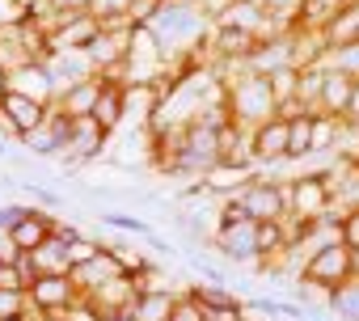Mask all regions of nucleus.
<instances>
[{
  "instance_id": "1",
  "label": "nucleus",
  "mask_w": 359,
  "mask_h": 321,
  "mask_svg": "<svg viewBox=\"0 0 359 321\" xmlns=\"http://www.w3.org/2000/svg\"><path fill=\"white\" fill-rule=\"evenodd\" d=\"M224 102H229L233 123L245 127V131H254V127H262L266 118L279 114V97H275V89H271V76L250 72V68H245L241 76L224 81Z\"/></svg>"
},
{
  "instance_id": "2",
  "label": "nucleus",
  "mask_w": 359,
  "mask_h": 321,
  "mask_svg": "<svg viewBox=\"0 0 359 321\" xmlns=\"http://www.w3.org/2000/svg\"><path fill=\"white\" fill-rule=\"evenodd\" d=\"M338 203H334V186H330V170H317V174H292L287 178V220H321L330 216Z\"/></svg>"
},
{
  "instance_id": "3",
  "label": "nucleus",
  "mask_w": 359,
  "mask_h": 321,
  "mask_svg": "<svg viewBox=\"0 0 359 321\" xmlns=\"http://www.w3.org/2000/svg\"><path fill=\"white\" fill-rule=\"evenodd\" d=\"M237 207H241V216L245 220H254V224H271V220H287V182H275V178H254L237 199H233Z\"/></svg>"
},
{
  "instance_id": "4",
  "label": "nucleus",
  "mask_w": 359,
  "mask_h": 321,
  "mask_svg": "<svg viewBox=\"0 0 359 321\" xmlns=\"http://www.w3.org/2000/svg\"><path fill=\"white\" fill-rule=\"evenodd\" d=\"M300 279H304V283H313V287H321V292L342 287V283L351 279V250H346L342 241H330V245L313 250V254L304 258Z\"/></svg>"
},
{
  "instance_id": "5",
  "label": "nucleus",
  "mask_w": 359,
  "mask_h": 321,
  "mask_svg": "<svg viewBox=\"0 0 359 321\" xmlns=\"http://www.w3.org/2000/svg\"><path fill=\"white\" fill-rule=\"evenodd\" d=\"M212 250L224 258V262H237V266H254L258 271V224L254 220H224L212 237Z\"/></svg>"
},
{
  "instance_id": "6",
  "label": "nucleus",
  "mask_w": 359,
  "mask_h": 321,
  "mask_svg": "<svg viewBox=\"0 0 359 321\" xmlns=\"http://www.w3.org/2000/svg\"><path fill=\"white\" fill-rule=\"evenodd\" d=\"M30 304H34V317H72V308L81 304V292L68 275H43L30 283Z\"/></svg>"
},
{
  "instance_id": "7",
  "label": "nucleus",
  "mask_w": 359,
  "mask_h": 321,
  "mask_svg": "<svg viewBox=\"0 0 359 321\" xmlns=\"http://www.w3.org/2000/svg\"><path fill=\"white\" fill-rule=\"evenodd\" d=\"M250 152L258 170H283L287 165V118H266L250 131Z\"/></svg>"
},
{
  "instance_id": "8",
  "label": "nucleus",
  "mask_w": 359,
  "mask_h": 321,
  "mask_svg": "<svg viewBox=\"0 0 359 321\" xmlns=\"http://www.w3.org/2000/svg\"><path fill=\"white\" fill-rule=\"evenodd\" d=\"M9 89L22 93V97H30V102H43V106H55L60 102V85H55L51 68L47 64H34V60L9 68Z\"/></svg>"
},
{
  "instance_id": "9",
  "label": "nucleus",
  "mask_w": 359,
  "mask_h": 321,
  "mask_svg": "<svg viewBox=\"0 0 359 321\" xmlns=\"http://www.w3.org/2000/svg\"><path fill=\"white\" fill-rule=\"evenodd\" d=\"M102 34V22L93 13H64L55 26H51V51H89L93 39Z\"/></svg>"
},
{
  "instance_id": "10",
  "label": "nucleus",
  "mask_w": 359,
  "mask_h": 321,
  "mask_svg": "<svg viewBox=\"0 0 359 321\" xmlns=\"http://www.w3.org/2000/svg\"><path fill=\"white\" fill-rule=\"evenodd\" d=\"M118 275H127V271L118 266V258H114L110 250H102L93 262L72 266V275H68V279L76 283V292H81V300H85V296H93L97 287H106V283H110V279H118Z\"/></svg>"
},
{
  "instance_id": "11",
  "label": "nucleus",
  "mask_w": 359,
  "mask_h": 321,
  "mask_svg": "<svg viewBox=\"0 0 359 321\" xmlns=\"http://www.w3.org/2000/svg\"><path fill=\"white\" fill-rule=\"evenodd\" d=\"M187 292H169V287H140L135 304H131V321H173L177 300Z\"/></svg>"
},
{
  "instance_id": "12",
  "label": "nucleus",
  "mask_w": 359,
  "mask_h": 321,
  "mask_svg": "<svg viewBox=\"0 0 359 321\" xmlns=\"http://www.w3.org/2000/svg\"><path fill=\"white\" fill-rule=\"evenodd\" d=\"M355 85H359V81H351L346 72L330 68V72H325V89H321V106H317V114H330V118H342V123H346V114H351V97H355Z\"/></svg>"
},
{
  "instance_id": "13",
  "label": "nucleus",
  "mask_w": 359,
  "mask_h": 321,
  "mask_svg": "<svg viewBox=\"0 0 359 321\" xmlns=\"http://www.w3.org/2000/svg\"><path fill=\"white\" fill-rule=\"evenodd\" d=\"M321 43H325V51H342V47L359 43V0L342 5V9L321 26Z\"/></svg>"
},
{
  "instance_id": "14",
  "label": "nucleus",
  "mask_w": 359,
  "mask_h": 321,
  "mask_svg": "<svg viewBox=\"0 0 359 321\" xmlns=\"http://www.w3.org/2000/svg\"><path fill=\"white\" fill-rule=\"evenodd\" d=\"M97 97H102V76H89V81L68 85V89L60 93L55 110H60V114H68V118H89V114H93V106H97Z\"/></svg>"
},
{
  "instance_id": "15",
  "label": "nucleus",
  "mask_w": 359,
  "mask_h": 321,
  "mask_svg": "<svg viewBox=\"0 0 359 321\" xmlns=\"http://www.w3.org/2000/svg\"><path fill=\"white\" fill-rule=\"evenodd\" d=\"M26 258H30V266L39 271V279H43V275H72L68 241H64V237H55V233H51V237H47L34 254H26Z\"/></svg>"
},
{
  "instance_id": "16",
  "label": "nucleus",
  "mask_w": 359,
  "mask_h": 321,
  "mask_svg": "<svg viewBox=\"0 0 359 321\" xmlns=\"http://www.w3.org/2000/svg\"><path fill=\"white\" fill-rule=\"evenodd\" d=\"M325 313L334 321H359V279H346L342 287H334L325 300Z\"/></svg>"
},
{
  "instance_id": "17",
  "label": "nucleus",
  "mask_w": 359,
  "mask_h": 321,
  "mask_svg": "<svg viewBox=\"0 0 359 321\" xmlns=\"http://www.w3.org/2000/svg\"><path fill=\"white\" fill-rule=\"evenodd\" d=\"M313 118L317 114H300L287 123V160H296V165L313 156Z\"/></svg>"
},
{
  "instance_id": "18",
  "label": "nucleus",
  "mask_w": 359,
  "mask_h": 321,
  "mask_svg": "<svg viewBox=\"0 0 359 321\" xmlns=\"http://www.w3.org/2000/svg\"><path fill=\"white\" fill-rule=\"evenodd\" d=\"M97 220H102V228H118V233H131V237H140V241H148V237L156 233L144 216H131L127 207H106V212H97Z\"/></svg>"
},
{
  "instance_id": "19",
  "label": "nucleus",
  "mask_w": 359,
  "mask_h": 321,
  "mask_svg": "<svg viewBox=\"0 0 359 321\" xmlns=\"http://www.w3.org/2000/svg\"><path fill=\"white\" fill-rule=\"evenodd\" d=\"M131 9H135V0H93V5H89V13L102 26H135Z\"/></svg>"
},
{
  "instance_id": "20",
  "label": "nucleus",
  "mask_w": 359,
  "mask_h": 321,
  "mask_svg": "<svg viewBox=\"0 0 359 321\" xmlns=\"http://www.w3.org/2000/svg\"><path fill=\"white\" fill-rule=\"evenodd\" d=\"M13 317H34L30 292L26 287H0V321H13Z\"/></svg>"
},
{
  "instance_id": "21",
  "label": "nucleus",
  "mask_w": 359,
  "mask_h": 321,
  "mask_svg": "<svg viewBox=\"0 0 359 321\" xmlns=\"http://www.w3.org/2000/svg\"><path fill=\"white\" fill-rule=\"evenodd\" d=\"M330 68H338V72H346L351 81H359V43H351V47H342V51H330Z\"/></svg>"
},
{
  "instance_id": "22",
  "label": "nucleus",
  "mask_w": 359,
  "mask_h": 321,
  "mask_svg": "<svg viewBox=\"0 0 359 321\" xmlns=\"http://www.w3.org/2000/svg\"><path fill=\"white\" fill-rule=\"evenodd\" d=\"M342 245L346 250H359V207L342 212Z\"/></svg>"
},
{
  "instance_id": "23",
  "label": "nucleus",
  "mask_w": 359,
  "mask_h": 321,
  "mask_svg": "<svg viewBox=\"0 0 359 321\" xmlns=\"http://www.w3.org/2000/svg\"><path fill=\"white\" fill-rule=\"evenodd\" d=\"M22 258H26V254L18 250L13 233H0V262H9V266H13V262H22Z\"/></svg>"
},
{
  "instance_id": "24",
  "label": "nucleus",
  "mask_w": 359,
  "mask_h": 321,
  "mask_svg": "<svg viewBox=\"0 0 359 321\" xmlns=\"http://www.w3.org/2000/svg\"><path fill=\"white\" fill-rule=\"evenodd\" d=\"M89 5H93V0H55L60 13H89Z\"/></svg>"
},
{
  "instance_id": "25",
  "label": "nucleus",
  "mask_w": 359,
  "mask_h": 321,
  "mask_svg": "<svg viewBox=\"0 0 359 321\" xmlns=\"http://www.w3.org/2000/svg\"><path fill=\"white\" fill-rule=\"evenodd\" d=\"M5 93H9V68L0 64V102H5Z\"/></svg>"
},
{
  "instance_id": "26",
  "label": "nucleus",
  "mask_w": 359,
  "mask_h": 321,
  "mask_svg": "<svg viewBox=\"0 0 359 321\" xmlns=\"http://www.w3.org/2000/svg\"><path fill=\"white\" fill-rule=\"evenodd\" d=\"M351 279H359V250H351Z\"/></svg>"
},
{
  "instance_id": "27",
  "label": "nucleus",
  "mask_w": 359,
  "mask_h": 321,
  "mask_svg": "<svg viewBox=\"0 0 359 321\" xmlns=\"http://www.w3.org/2000/svg\"><path fill=\"white\" fill-rule=\"evenodd\" d=\"M34 321H72V317H34Z\"/></svg>"
},
{
  "instance_id": "28",
  "label": "nucleus",
  "mask_w": 359,
  "mask_h": 321,
  "mask_svg": "<svg viewBox=\"0 0 359 321\" xmlns=\"http://www.w3.org/2000/svg\"><path fill=\"white\" fill-rule=\"evenodd\" d=\"M13 321H34V317H13Z\"/></svg>"
},
{
  "instance_id": "29",
  "label": "nucleus",
  "mask_w": 359,
  "mask_h": 321,
  "mask_svg": "<svg viewBox=\"0 0 359 321\" xmlns=\"http://www.w3.org/2000/svg\"><path fill=\"white\" fill-rule=\"evenodd\" d=\"M156 5H173V0H156Z\"/></svg>"
},
{
  "instance_id": "30",
  "label": "nucleus",
  "mask_w": 359,
  "mask_h": 321,
  "mask_svg": "<svg viewBox=\"0 0 359 321\" xmlns=\"http://www.w3.org/2000/svg\"><path fill=\"white\" fill-rule=\"evenodd\" d=\"M0 39H5V34H0Z\"/></svg>"
}]
</instances>
